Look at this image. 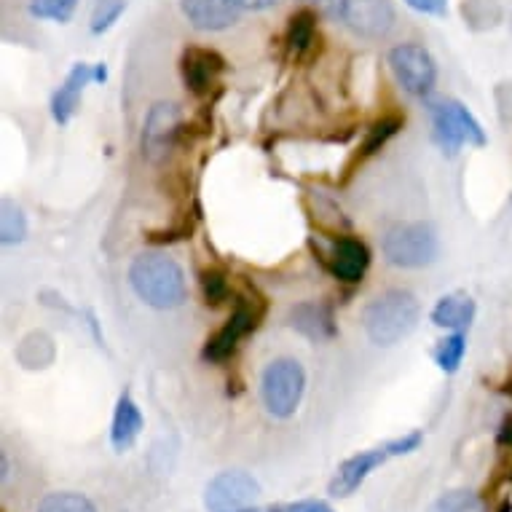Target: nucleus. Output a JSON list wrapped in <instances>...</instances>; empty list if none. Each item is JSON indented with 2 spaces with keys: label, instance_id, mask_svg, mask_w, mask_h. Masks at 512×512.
I'll return each instance as SVG.
<instances>
[{
  "label": "nucleus",
  "instance_id": "2eb2a0df",
  "mask_svg": "<svg viewBox=\"0 0 512 512\" xmlns=\"http://www.w3.org/2000/svg\"><path fill=\"white\" fill-rule=\"evenodd\" d=\"M370 266V250L360 239H338L328 258V269L341 282H360Z\"/></svg>",
  "mask_w": 512,
  "mask_h": 512
},
{
  "label": "nucleus",
  "instance_id": "dca6fc26",
  "mask_svg": "<svg viewBox=\"0 0 512 512\" xmlns=\"http://www.w3.org/2000/svg\"><path fill=\"white\" fill-rule=\"evenodd\" d=\"M143 429V413L137 408V403L129 395L118 397L116 413H113V429H110V440L116 451H126L132 448L135 440L140 437Z\"/></svg>",
  "mask_w": 512,
  "mask_h": 512
},
{
  "label": "nucleus",
  "instance_id": "393cba45",
  "mask_svg": "<svg viewBox=\"0 0 512 512\" xmlns=\"http://www.w3.org/2000/svg\"><path fill=\"white\" fill-rule=\"evenodd\" d=\"M400 126H403L400 124V118H381L378 124H373L368 140H365V148H362V156H373L376 151H381V148L397 135Z\"/></svg>",
  "mask_w": 512,
  "mask_h": 512
},
{
  "label": "nucleus",
  "instance_id": "bb28decb",
  "mask_svg": "<svg viewBox=\"0 0 512 512\" xmlns=\"http://www.w3.org/2000/svg\"><path fill=\"white\" fill-rule=\"evenodd\" d=\"M435 512H480V499L472 491H454L437 502Z\"/></svg>",
  "mask_w": 512,
  "mask_h": 512
},
{
  "label": "nucleus",
  "instance_id": "4be33fe9",
  "mask_svg": "<svg viewBox=\"0 0 512 512\" xmlns=\"http://www.w3.org/2000/svg\"><path fill=\"white\" fill-rule=\"evenodd\" d=\"M0 212H3V215H0V236H3V244L22 242L27 234V223L22 210L14 207L11 202H3Z\"/></svg>",
  "mask_w": 512,
  "mask_h": 512
},
{
  "label": "nucleus",
  "instance_id": "423d86ee",
  "mask_svg": "<svg viewBox=\"0 0 512 512\" xmlns=\"http://www.w3.org/2000/svg\"><path fill=\"white\" fill-rule=\"evenodd\" d=\"M389 70L397 78V84L403 86V92L413 97H427L435 89L437 65L432 54L419 43H400L389 51Z\"/></svg>",
  "mask_w": 512,
  "mask_h": 512
},
{
  "label": "nucleus",
  "instance_id": "f3484780",
  "mask_svg": "<svg viewBox=\"0 0 512 512\" xmlns=\"http://www.w3.org/2000/svg\"><path fill=\"white\" fill-rule=\"evenodd\" d=\"M472 319H475V301L464 293L445 295L432 309V322L437 328H448L454 333H462V330L470 328Z\"/></svg>",
  "mask_w": 512,
  "mask_h": 512
},
{
  "label": "nucleus",
  "instance_id": "4468645a",
  "mask_svg": "<svg viewBox=\"0 0 512 512\" xmlns=\"http://www.w3.org/2000/svg\"><path fill=\"white\" fill-rule=\"evenodd\" d=\"M92 81H97V68H92V65H76L70 70L65 84L59 86L54 97H51V116H54L57 124H68L73 118V113L78 110V102L84 97V89Z\"/></svg>",
  "mask_w": 512,
  "mask_h": 512
},
{
  "label": "nucleus",
  "instance_id": "c756f323",
  "mask_svg": "<svg viewBox=\"0 0 512 512\" xmlns=\"http://www.w3.org/2000/svg\"><path fill=\"white\" fill-rule=\"evenodd\" d=\"M285 512H333L325 502H295L285 507Z\"/></svg>",
  "mask_w": 512,
  "mask_h": 512
},
{
  "label": "nucleus",
  "instance_id": "c85d7f7f",
  "mask_svg": "<svg viewBox=\"0 0 512 512\" xmlns=\"http://www.w3.org/2000/svg\"><path fill=\"white\" fill-rule=\"evenodd\" d=\"M228 3L239 11H266L271 9L277 0H228Z\"/></svg>",
  "mask_w": 512,
  "mask_h": 512
},
{
  "label": "nucleus",
  "instance_id": "6e6552de",
  "mask_svg": "<svg viewBox=\"0 0 512 512\" xmlns=\"http://www.w3.org/2000/svg\"><path fill=\"white\" fill-rule=\"evenodd\" d=\"M183 126V113L175 102H156L143 124V159L148 164H161L167 161L180 135Z\"/></svg>",
  "mask_w": 512,
  "mask_h": 512
},
{
  "label": "nucleus",
  "instance_id": "a878e982",
  "mask_svg": "<svg viewBox=\"0 0 512 512\" xmlns=\"http://www.w3.org/2000/svg\"><path fill=\"white\" fill-rule=\"evenodd\" d=\"M202 290H204V298H207V303H210V306H220V303L228 298V293H231L226 274H220V271H204Z\"/></svg>",
  "mask_w": 512,
  "mask_h": 512
},
{
  "label": "nucleus",
  "instance_id": "7ed1b4c3",
  "mask_svg": "<svg viewBox=\"0 0 512 512\" xmlns=\"http://www.w3.org/2000/svg\"><path fill=\"white\" fill-rule=\"evenodd\" d=\"M384 258L400 269H421L437 258V234L429 223H403L389 228L384 236Z\"/></svg>",
  "mask_w": 512,
  "mask_h": 512
},
{
  "label": "nucleus",
  "instance_id": "39448f33",
  "mask_svg": "<svg viewBox=\"0 0 512 512\" xmlns=\"http://www.w3.org/2000/svg\"><path fill=\"white\" fill-rule=\"evenodd\" d=\"M432 124H435V140L448 156H456L462 145H486V132L478 124V118L464 108L462 102L443 100L432 105Z\"/></svg>",
  "mask_w": 512,
  "mask_h": 512
},
{
  "label": "nucleus",
  "instance_id": "aec40b11",
  "mask_svg": "<svg viewBox=\"0 0 512 512\" xmlns=\"http://www.w3.org/2000/svg\"><path fill=\"white\" fill-rule=\"evenodd\" d=\"M464 352H467V338H464V333H454V336L443 338L435 349L437 368L445 370V373H456L464 360Z\"/></svg>",
  "mask_w": 512,
  "mask_h": 512
},
{
  "label": "nucleus",
  "instance_id": "a211bd4d",
  "mask_svg": "<svg viewBox=\"0 0 512 512\" xmlns=\"http://www.w3.org/2000/svg\"><path fill=\"white\" fill-rule=\"evenodd\" d=\"M285 41L290 57H306L314 49V43H317V14L309 9L295 11L293 17H290V25H287Z\"/></svg>",
  "mask_w": 512,
  "mask_h": 512
},
{
  "label": "nucleus",
  "instance_id": "9b49d317",
  "mask_svg": "<svg viewBox=\"0 0 512 512\" xmlns=\"http://www.w3.org/2000/svg\"><path fill=\"white\" fill-rule=\"evenodd\" d=\"M226 70V59L220 57L215 49H202V46H191L183 51L180 59V73H183L185 89L196 97L210 94L218 84V78Z\"/></svg>",
  "mask_w": 512,
  "mask_h": 512
},
{
  "label": "nucleus",
  "instance_id": "7c9ffc66",
  "mask_svg": "<svg viewBox=\"0 0 512 512\" xmlns=\"http://www.w3.org/2000/svg\"><path fill=\"white\" fill-rule=\"evenodd\" d=\"M507 440L512 443V419H504L502 424V443H507Z\"/></svg>",
  "mask_w": 512,
  "mask_h": 512
},
{
  "label": "nucleus",
  "instance_id": "5701e85b",
  "mask_svg": "<svg viewBox=\"0 0 512 512\" xmlns=\"http://www.w3.org/2000/svg\"><path fill=\"white\" fill-rule=\"evenodd\" d=\"M126 0H97L92 14V33L102 35L108 33L110 27L116 25L118 17L124 14Z\"/></svg>",
  "mask_w": 512,
  "mask_h": 512
},
{
  "label": "nucleus",
  "instance_id": "6ab92c4d",
  "mask_svg": "<svg viewBox=\"0 0 512 512\" xmlns=\"http://www.w3.org/2000/svg\"><path fill=\"white\" fill-rule=\"evenodd\" d=\"M290 322H293V328H298L303 336L309 338L333 336V319H330V311L325 309V306H317V303H303V306L293 309Z\"/></svg>",
  "mask_w": 512,
  "mask_h": 512
},
{
  "label": "nucleus",
  "instance_id": "20e7f679",
  "mask_svg": "<svg viewBox=\"0 0 512 512\" xmlns=\"http://www.w3.org/2000/svg\"><path fill=\"white\" fill-rule=\"evenodd\" d=\"M261 392L266 411L271 416L290 419L298 411L303 392H306V373H303L301 362L290 360V357L271 362L269 368L263 370Z\"/></svg>",
  "mask_w": 512,
  "mask_h": 512
},
{
  "label": "nucleus",
  "instance_id": "9d476101",
  "mask_svg": "<svg viewBox=\"0 0 512 512\" xmlns=\"http://www.w3.org/2000/svg\"><path fill=\"white\" fill-rule=\"evenodd\" d=\"M258 494H261V488H258L252 475L242 470H228L220 472L218 478L207 486V499L204 502L212 512H234L250 507Z\"/></svg>",
  "mask_w": 512,
  "mask_h": 512
},
{
  "label": "nucleus",
  "instance_id": "412c9836",
  "mask_svg": "<svg viewBox=\"0 0 512 512\" xmlns=\"http://www.w3.org/2000/svg\"><path fill=\"white\" fill-rule=\"evenodd\" d=\"M78 0H30V14L38 19H51L65 25L73 17Z\"/></svg>",
  "mask_w": 512,
  "mask_h": 512
},
{
  "label": "nucleus",
  "instance_id": "ddd939ff",
  "mask_svg": "<svg viewBox=\"0 0 512 512\" xmlns=\"http://www.w3.org/2000/svg\"><path fill=\"white\" fill-rule=\"evenodd\" d=\"M180 9L188 17V22L204 33L228 30L239 22V14H242L228 0H180Z\"/></svg>",
  "mask_w": 512,
  "mask_h": 512
},
{
  "label": "nucleus",
  "instance_id": "cd10ccee",
  "mask_svg": "<svg viewBox=\"0 0 512 512\" xmlns=\"http://www.w3.org/2000/svg\"><path fill=\"white\" fill-rule=\"evenodd\" d=\"M413 11L419 14H429V17H443L448 9V0H405Z\"/></svg>",
  "mask_w": 512,
  "mask_h": 512
},
{
  "label": "nucleus",
  "instance_id": "f257e3e1",
  "mask_svg": "<svg viewBox=\"0 0 512 512\" xmlns=\"http://www.w3.org/2000/svg\"><path fill=\"white\" fill-rule=\"evenodd\" d=\"M132 290L153 309H177L188 295L185 274L180 263L161 252H143L137 255L129 269Z\"/></svg>",
  "mask_w": 512,
  "mask_h": 512
},
{
  "label": "nucleus",
  "instance_id": "f8f14e48",
  "mask_svg": "<svg viewBox=\"0 0 512 512\" xmlns=\"http://www.w3.org/2000/svg\"><path fill=\"white\" fill-rule=\"evenodd\" d=\"M389 456H395L392 443L381 445V448H370V451H360V454L352 456V459H346V462L338 467L333 483H330V494L352 496L354 491L365 483V478H368L370 472L387 462Z\"/></svg>",
  "mask_w": 512,
  "mask_h": 512
},
{
  "label": "nucleus",
  "instance_id": "1a4fd4ad",
  "mask_svg": "<svg viewBox=\"0 0 512 512\" xmlns=\"http://www.w3.org/2000/svg\"><path fill=\"white\" fill-rule=\"evenodd\" d=\"M261 317H263L261 303L250 301V298L239 301V306H236V311L231 314V319H228L226 325H223V328H220L210 341H207V346H204V352H202L204 360L207 362L228 360V357L236 352L239 341H242L247 333H252V330L258 328V319Z\"/></svg>",
  "mask_w": 512,
  "mask_h": 512
},
{
  "label": "nucleus",
  "instance_id": "f03ea898",
  "mask_svg": "<svg viewBox=\"0 0 512 512\" xmlns=\"http://www.w3.org/2000/svg\"><path fill=\"white\" fill-rule=\"evenodd\" d=\"M419 301L405 290H389L368 303L362 325L373 344L395 346L419 325Z\"/></svg>",
  "mask_w": 512,
  "mask_h": 512
},
{
  "label": "nucleus",
  "instance_id": "0eeeda50",
  "mask_svg": "<svg viewBox=\"0 0 512 512\" xmlns=\"http://www.w3.org/2000/svg\"><path fill=\"white\" fill-rule=\"evenodd\" d=\"M338 17L354 35L381 41L395 27V6L392 0H338Z\"/></svg>",
  "mask_w": 512,
  "mask_h": 512
},
{
  "label": "nucleus",
  "instance_id": "b1692460",
  "mask_svg": "<svg viewBox=\"0 0 512 512\" xmlns=\"http://www.w3.org/2000/svg\"><path fill=\"white\" fill-rule=\"evenodd\" d=\"M38 512H97L94 504L81 494H49Z\"/></svg>",
  "mask_w": 512,
  "mask_h": 512
}]
</instances>
